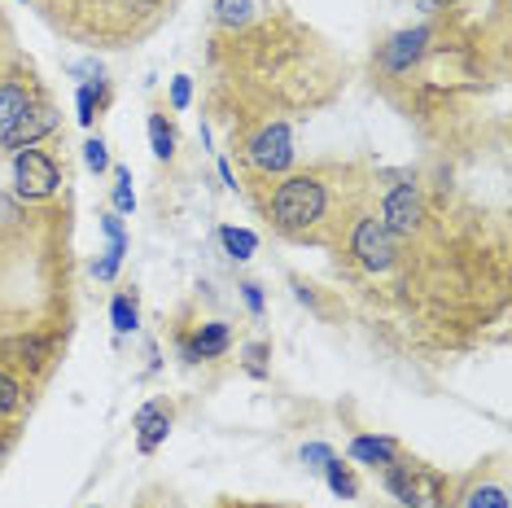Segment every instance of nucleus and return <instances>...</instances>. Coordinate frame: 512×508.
I'll list each match as a JSON object with an SVG mask.
<instances>
[{"label": "nucleus", "mask_w": 512, "mask_h": 508, "mask_svg": "<svg viewBox=\"0 0 512 508\" xmlns=\"http://www.w3.org/2000/svg\"><path fill=\"white\" fill-rule=\"evenodd\" d=\"M272 228L289 241H320L337 211V184L329 171H289L263 202Z\"/></svg>", "instance_id": "obj_1"}, {"label": "nucleus", "mask_w": 512, "mask_h": 508, "mask_svg": "<svg viewBox=\"0 0 512 508\" xmlns=\"http://www.w3.org/2000/svg\"><path fill=\"white\" fill-rule=\"evenodd\" d=\"M381 487H386L390 500L403 504V508H442L447 504L451 482L442 478L438 469L421 465V460H403L399 456L394 465L381 469Z\"/></svg>", "instance_id": "obj_2"}, {"label": "nucleus", "mask_w": 512, "mask_h": 508, "mask_svg": "<svg viewBox=\"0 0 512 508\" xmlns=\"http://www.w3.org/2000/svg\"><path fill=\"white\" fill-rule=\"evenodd\" d=\"M241 158H246L254 176H289V167H294V132H289V123L281 119L259 123L241 145Z\"/></svg>", "instance_id": "obj_3"}, {"label": "nucleus", "mask_w": 512, "mask_h": 508, "mask_svg": "<svg viewBox=\"0 0 512 508\" xmlns=\"http://www.w3.org/2000/svg\"><path fill=\"white\" fill-rule=\"evenodd\" d=\"M14 193L22 202H49L62 193V167L49 149L31 145L14 154Z\"/></svg>", "instance_id": "obj_4"}, {"label": "nucleus", "mask_w": 512, "mask_h": 508, "mask_svg": "<svg viewBox=\"0 0 512 508\" xmlns=\"http://www.w3.org/2000/svg\"><path fill=\"white\" fill-rule=\"evenodd\" d=\"M351 254H355V263L364 272L386 276L394 263H399V237H394L377 215H355V224H351Z\"/></svg>", "instance_id": "obj_5"}, {"label": "nucleus", "mask_w": 512, "mask_h": 508, "mask_svg": "<svg viewBox=\"0 0 512 508\" xmlns=\"http://www.w3.org/2000/svg\"><path fill=\"white\" fill-rule=\"evenodd\" d=\"M429 49H434V27H429V22L403 27V31H394V36L381 44V53H377V71L386 75V79H403V75H412L416 66L425 62Z\"/></svg>", "instance_id": "obj_6"}, {"label": "nucleus", "mask_w": 512, "mask_h": 508, "mask_svg": "<svg viewBox=\"0 0 512 508\" xmlns=\"http://www.w3.org/2000/svg\"><path fill=\"white\" fill-rule=\"evenodd\" d=\"M57 355V342L49 333H9V338H0V368L5 373H27V377H40L49 373Z\"/></svg>", "instance_id": "obj_7"}, {"label": "nucleus", "mask_w": 512, "mask_h": 508, "mask_svg": "<svg viewBox=\"0 0 512 508\" xmlns=\"http://www.w3.org/2000/svg\"><path fill=\"white\" fill-rule=\"evenodd\" d=\"M381 224L399 241H412L425 233V198L412 180H399L394 189H386V198H381Z\"/></svg>", "instance_id": "obj_8"}, {"label": "nucleus", "mask_w": 512, "mask_h": 508, "mask_svg": "<svg viewBox=\"0 0 512 508\" xmlns=\"http://www.w3.org/2000/svg\"><path fill=\"white\" fill-rule=\"evenodd\" d=\"M57 110L49 106V101H36V106H27L18 114L14 123L0 132V149H9V154H18V149H31V145H40V141H49V136L57 132Z\"/></svg>", "instance_id": "obj_9"}, {"label": "nucleus", "mask_w": 512, "mask_h": 508, "mask_svg": "<svg viewBox=\"0 0 512 508\" xmlns=\"http://www.w3.org/2000/svg\"><path fill=\"white\" fill-rule=\"evenodd\" d=\"M36 101H40V88H36L31 75H5L0 79V132H5L27 106H36Z\"/></svg>", "instance_id": "obj_10"}, {"label": "nucleus", "mask_w": 512, "mask_h": 508, "mask_svg": "<svg viewBox=\"0 0 512 508\" xmlns=\"http://www.w3.org/2000/svg\"><path fill=\"white\" fill-rule=\"evenodd\" d=\"M232 346V333H228V325L224 320H206V325H197V333H193V342H184L180 346V355L184 360H219Z\"/></svg>", "instance_id": "obj_11"}, {"label": "nucleus", "mask_w": 512, "mask_h": 508, "mask_svg": "<svg viewBox=\"0 0 512 508\" xmlns=\"http://www.w3.org/2000/svg\"><path fill=\"white\" fill-rule=\"evenodd\" d=\"M136 447L149 456V452H158L162 443H167V434H171V408L167 403H145L141 412H136Z\"/></svg>", "instance_id": "obj_12"}, {"label": "nucleus", "mask_w": 512, "mask_h": 508, "mask_svg": "<svg viewBox=\"0 0 512 508\" xmlns=\"http://www.w3.org/2000/svg\"><path fill=\"white\" fill-rule=\"evenodd\" d=\"M267 18V9H263V0H215V22H219V31H250L254 22H263Z\"/></svg>", "instance_id": "obj_13"}, {"label": "nucleus", "mask_w": 512, "mask_h": 508, "mask_svg": "<svg viewBox=\"0 0 512 508\" xmlns=\"http://www.w3.org/2000/svg\"><path fill=\"white\" fill-rule=\"evenodd\" d=\"M403 452H399V443L394 438H381V434H355L351 438V460H359V465H368V469H386L394 465Z\"/></svg>", "instance_id": "obj_14"}, {"label": "nucleus", "mask_w": 512, "mask_h": 508, "mask_svg": "<svg viewBox=\"0 0 512 508\" xmlns=\"http://www.w3.org/2000/svg\"><path fill=\"white\" fill-rule=\"evenodd\" d=\"M101 228H106V254H101L97 263H92V276L97 281H114V272H119V263H123V254H127V233H123V224H119V215H106L101 219Z\"/></svg>", "instance_id": "obj_15"}, {"label": "nucleus", "mask_w": 512, "mask_h": 508, "mask_svg": "<svg viewBox=\"0 0 512 508\" xmlns=\"http://www.w3.org/2000/svg\"><path fill=\"white\" fill-rule=\"evenodd\" d=\"M22 408H27V386H22L14 373L0 368V421H14Z\"/></svg>", "instance_id": "obj_16"}, {"label": "nucleus", "mask_w": 512, "mask_h": 508, "mask_svg": "<svg viewBox=\"0 0 512 508\" xmlns=\"http://www.w3.org/2000/svg\"><path fill=\"white\" fill-rule=\"evenodd\" d=\"M149 145H154V158L171 163V154H176V132H171V123L162 119V114H149Z\"/></svg>", "instance_id": "obj_17"}, {"label": "nucleus", "mask_w": 512, "mask_h": 508, "mask_svg": "<svg viewBox=\"0 0 512 508\" xmlns=\"http://www.w3.org/2000/svg\"><path fill=\"white\" fill-rule=\"evenodd\" d=\"M324 478H329V487H333V495H342V500H355L359 495V482H355V473H351V465H342V460H329L324 465Z\"/></svg>", "instance_id": "obj_18"}, {"label": "nucleus", "mask_w": 512, "mask_h": 508, "mask_svg": "<svg viewBox=\"0 0 512 508\" xmlns=\"http://www.w3.org/2000/svg\"><path fill=\"white\" fill-rule=\"evenodd\" d=\"M219 241H224V250H228L237 263L254 259V250H259V237L246 233V228H224V233H219Z\"/></svg>", "instance_id": "obj_19"}, {"label": "nucleus", "mask_w": 512, "mask_h": 508, "mask_svg": "<svg viewBox=\"0 0 512 508\" xmlns=\"http://www.w3.org/2000/svg\"><path fill=\"white\" fill-rule=\"evenodd\" d=\"M110 320H114V333H132L141 325V311H136V298L132 294H114L110 303Z\"/></svg>", "instance_id": "obj_20"}, {"label": "nucleus", "mask_w": 512, "mask_h": 508, "mask_svg": "<svg viewBox=\"0 0 512 508\" xmlns=\"http://www.w3.org/2000/svg\"><path fill=\"white\" fill-rule=\"evenodd\" d=\"M97 97L101 101H106L110 97V92H106V84H101V79H97V88H92V84H84V88H79V97H75V119L79 123H84V127H92V119H97Z\"/></svg>", "instance_id": "obj_21"}, {"label": "nucleus", "mask_w": 512, "mask_h": 508, "mask_svg": "<svg viewBox=\"0 0 512 508\" xmlns=\"http://www.w3.org/2000/svg\"><path fill=\"white\" fill-rule=\"evenodd\" d=\"M464 508H508V491L504 487H473L469 495H464Z\"/></svg>", "instance_id": "obj_22"}, {"label": "nucleus", "mask_w": 512, "mask_h": 508, "mask_svg": "<svg viewBox=\"0 0 512 508\" xmlns=\"http://www.w3.org/2000/svg\"><path fill=\"white\" fill-rule=\"evenodd\" d=\"M136 206V193H132V171L127 167H114V211L127 215Z\"/></svg>", "instance_id": "obj_23"}, {"label": "nucleus", "mask_w": 512, "mask_h": 508, "mask_svg": "<svg viewBox=\"0 0 512 508\" xmlns=\"http://www.w3.org/2000/svg\"><path fill=\"white\" fill-rule=\"evenodd\" d=\"M84 163H88L92 171H106V167H110V149H106V141H101V136H92V141L84 145Z\"/></svg>", "instance_id": "obj_24"}, {"label": "nucleus", "mask_w": 512, "mask_h": 508, "mask_svg": "<svg viewBox=\"0 0 512 508\" xmlns=\"http://www.w3.org/2000/svg\"><path fill=\"white\" fill-rule=\"evenodd\" d=\"M189 101H193V79H189V75L171 79V106H176V110H189Z\"/></svg>", "instance_id": "obj_25"}, {"label": "nucleus", "mask_w": 512, "mask_h": 508, "mask_svg": "<svg viewBox=\"0 0 512 508\" xmlns=\"http://www.w3.org/2000/svg\"><path fill=\"white\" fill-rule=\"evenodd\" d=\"M329 460H333V447H324V443H307V447H302V465L324 469Z\"/></svg>", "instance_id": "obj_26"}, {"label": "nucleus", "mask_w": 512, "mask_h": 508, "mask_svg": "<svg viewBox=\"0 0 512 508\" xmlns=\"http://www.w3.org/2000/svg\"><path fill=\"white\" fill-rule=\"evenodd\" d=\"M241 290H246V307L254 311V316H259V311H263V294H259V285H241Z\"/></svg>", "instance_id": "obj_27"}, {"label": "nucleus", "mask_w": 512, "mask_h": 508, "mask_svg": "<svg viewBox=\"0 0 512 508\" xmlns=\"http://www.w3.org/2000/svg\"><path fill=\"white\" fill-rule=\"evenodd\" d=\"M9 447H14V430H9V425L0 421V460L9 456Z\"/></svg>", "instance_id": "obj_28"}, {"label": "nucleus", "mask_w": 512, "mask_h": 508, "mask_svg": "<svg viewBox=\"0 0 512 508\" xmlns=\"http://www.w3.org/2000/svg\"><path fill=\"white\" fill-rule=\"evenodd\" d=\"M219 176H224L228 189H237V176H232V167H228V163H219Z\"/></svg>", "instance_id": "obj_29"}]
</instances>
